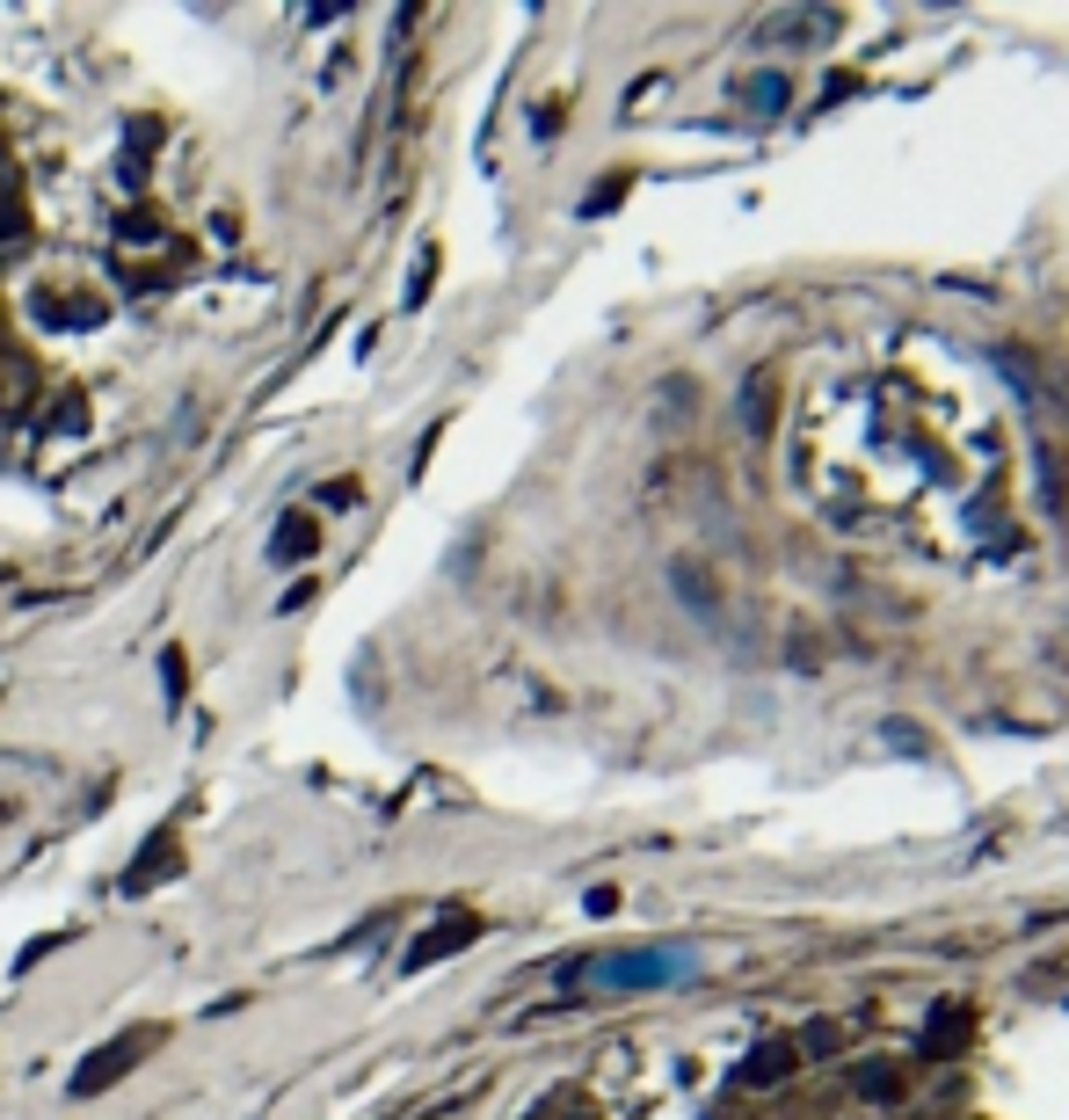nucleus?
<instances>
[{
  "instance_id": "obj_1",
  "label": "nucleus",
  "mask_w": 1069,
  "mask_h": 1120,
  "mask_svg": "<svg viewBox=\"0 0 1069 1120\" xmlns=\"http://www.w3.org/2000/svg\"><path fill=\"white\" fill-rule=\"evenodd\" d=\"M705 961L692 946H647V953H604V961H582L568 982L575 990H604V997H633V990H676L692 982Z\"/></svg>"
},
{
  "instance_id": "obj_2",
  "label": "nucleus",
  "mask_w": 1069,
  "mask_h": 1120,
  "mask_svg": "<svg viewBox=\"0 0 1069 1120\" xmlns=\"http://www.w3.org/2000/svg\"><path fill=\"white\" fill-rule=\"evenodd\" d=\"M146 1040H153V1033H131V1040H110V1048H102V1055H95L88 1069L73 1077V1098H88V1091H102V1084H110V1077H117V1069H131Z\"/></svg>"
},
{
  "instance_id": "obj_3",
  "label": "nucleus",
  "mask_w": 1069,
  "mask_h": 1120,
  "mask_svg": "<svg viewBox=\"0 0 1069 1120\" xmlns=\"http://www.w3.org/2000/svg\"><path fill=\"white\" fill-rule=\"evenodd\" d=\"M473 932H481V924H466V917H452V924H437V939H423V946H415V953H408V968H429L437 953H452V946H466V939H473Z\"/></svg>"
}]
</instances>
